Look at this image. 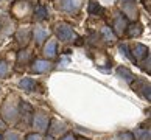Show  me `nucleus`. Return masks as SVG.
I'll return each instance as SVG.
<instances>
[{"label": "nucleus", "instance_id": "f257e3e1", "mask_svg": "<svg viewBox=\"0 0 151 140\" xmlns=\"http://www.w3.org/2000/svg\"><path fill=\"white\" fill-rule=\"evenodd\" d=\"M31 125L37 132H47L48 125H50V117L45 111H36L33 112Z\"/></svg>", "mask_w": 151, "mask_h": 140}, {"label": "nucleus", "instance_id": "f03ea898", "mask_svg": "<svg viewBox=\"0 0 151 140\" xmlns=\"http://www.w3.org/2000/svg\"><path fill=\"white\" fill-rule=\"evenodd\" d=\"M0 114L6 121L14 123L16 118L19 117V103H14L13 100H6L0 109Z\"/></svg>", "mask_w": 151, "mask_h": 140}, {"label": "nucleus", "instance_id": "7ed1b4c3", "mask_svg": "<svg viewBox=\"0 0 151 140\" xmlns=\"http://www.w3.org/2000/svg\"><path fill=\"white\" fill-rule=\"evenodd\" d=\"M55 33L58 34L59 41H63V42H72L73 39L78 37L76 33L72 30V27L67 25V24H58L55 27Z\"/></svg>", "mask_w": 151, "mask_h": 140}, {"label": "nucleus", "instance_id": "20e7f679", "mask_svg": "<svg viewBox=\"0 0 151 140\" xmlns=\"http://www.w3.org/2000/svg\"><path fill=\"white\" fill-rule=\"evenodd\" d=\"M81 6V0H58L56 8L67 11V13H75Z\"/></svg>", "mask_w": 151, "mask_h": 140}, {"label": "nucleus", "instance_id": "39448f33", "mask_svg": "<svg viewBox=\"0 0 151 140\" xmlns=\"http://www.w3.org/2000/svg\"><path fill=\"white\" fill-rule=\"evenodd\" d=\"M52 69H53V64L50 61H44V59H36L31 64V72H35V73H47Z\"/></svg>", "mask_w": 151, "mask_h": 140}, {"label": "nucleus", "instance_id": "423d86ee", "mask_svg": "<svg viewBox=\"0 0 151 140\" xmlns=\"http://www.w3.org/2000/svg\"><path fill=\"white\" fill-rule=\"evenodd\" d=\"M122 11L125 13L128 17L134 19L137 16V9H136V0H122Z\"/></svg>", "mask_w": 151, "mask_h": 140}, {"label": "nucleus", "instance_id": "0eeeda50", "mask_svg": "<svg viewBox=\"0 0 151 140\" xmlns=\"http://www.w3.org/2000/svg\"><path fill=\"white\" fill-rule=\"evenodd\" d=\"M48 134L50 136H59V134H64L67 131V126L64 125L63 121H58V120H53L52 125H48Z\"/></svg>", "mask_w": 151, "mask_h": 140}, {"label": "nucleus", "instance_id": "6e6552de", "mask_svg": "<svg viewBox=\"0 0 151 140\" xmlns=\"http://www.w3.org/2000/svg\"><path fill=\"white\" fill-rule=\"evenodd\" d=\"M132 53H134L132 58L137 61V59L147 58V56H148V48H147V45H142V44H136V45L132 47Z\"/></svg>", "mask_w": 151, "mask_h": 140}, {"label": "nucleus", "instance_id": "1a4fd4ad", "mask_svg": "<svg viewBox=\"0 0 151 140\" xmlns=\"http://www.w3.org/2000/svg\"><path fill=\"white\" fill-rule=\"evenodd\" d=\"M19 87L25 92H33L36 89V81L33 78H24V80L19 81Z\"/></svg>", "mask_w": 151, "mask_h": 140}, {"label": "nucleus", "instance_id": "9d476101", "mask_svg": "<svg viewBox=\"0 0 151 140\" xmlns=\"http://www.w3.org/2000/svg\"><path fill=\"white\" fill-rule=\"evenodd\" d=\"M117 76L123 78V80L128 81V83H131V81L136 80V76H134L132 72H131L129 69H126V67H123V65H120L119 69H117Z\"/></svg>", "mask_w": 151, "mask_h": 140}, {"label": "nucleus", "instance_id": "9b49d317", "mask_svg": "<svg viewBox=\"0 0 151 140\" xmlns=\"http://www.w3.org/2000/svg\"><path fill=\"white\" fill-rule=\"evenodd\" d=\"M33 17H35V20H44L48 17V11L45 6H42V5H37V6L35 8V11H33Z\"/></svg>", "mask_w": 151, "mask_h": 140}, {"label": "nucleus", "instance_id": "f8f14e48", "mask_svg": "<svg viewBox=\"0 0 151 140\" xmlns=\"http://www.w3.org/2000/svg\"><path fill=\"white\" fill-rule=\"evenodd\" d=\"M125 31H126V34L129 36V37H137V36L142 34L143 28H142L140 24H134V25H131V27H128Z\"/></svg>", "mask_w": 151, "mask_h": 140}, {"label": "nucleus", "instance_id": "ddd939ff", "mask_svg": "<svg viewBox=\"0 0 151 140\" xmlns=\"http://www.w3.org/2000/svg\"><path fill=\"white\" fill-rule=\"evenodd\" d=\"M33 34H35L36 44H42L47 39V36H48V31L42 30V28H35V30H33Z\"/></svg>", "mask_w": 151, "mask_h": 140}, {"label": "nucleus", "instance_id": "4468645a", "mask_svg": "<svg viewBox=\"0 0 151 140\" xmlns=\"http://www.w3.org/2000/svg\"><path fill=\"white\" fill-rule=\"evenodd\" d=\"M44 55H45L47 58H55V55H56V42L50 41L47 45L44 47Z\"/></svg>", "mask_w": 151, "mask_h": 140}, {"label": "nucleus", "instance_id": "2eb2a0df", "mask_svg": "<svg viewBox=\"0 0 151 140\" xmlns=\"http://www.w3.org/2000/svg\"><path fill=\"white\" fill-rule=\"evenodd\" d=\"M134 140H150V128L147 129H136L132 132Z\"/></svg>", "mask_w": 151, "mask_h": 140}, {"label": "nucleus", "instance_id": "dca6fc26", "mask_svg": "<svg viewBox=\"0 0 151 140\" xmlns=\"http://www.w3.org/2000/svg\"><path fill=\"white\" fill-rule=\"evenodd\" d=\"M114 28H115V31L119 33H123L128 28V22H126V19L125 17H119V19H115V22H114Z\"/></svg>", "mask_w": 151, "mask_h": 140}, {"label": "nucleus", "instance_id": "f3484780", "mask_svg": "<svg viewBox=\"0 0 151 140\" xmlns=\"http://www.w3.org/2000/svg\"><path fill=\"white\" fill-rule=\"evenodd\" d=\"M103 37H104V41L106 42H109V44H114V41H115V34L112 31H111V28H103Z\"/></svg>", "mask_w": 151, "mask_h": 140}, {"label": "nucleus", "instance_id": "a211bd4d", "mask_svg": "<svg viewBox=\"0 0 151 140\" xmlns=\"http://www.w3.org/2000/svg\"><path fill=\"white\" fill-rule=\"evenodd\" d=\"M2 140H22V137H20V134H19V132L9 131V132L5 134V136H2Z\"/></svg>", "mask_w": 151, "mask_h": 140}, {"label": "nucleus", "instance_id": "6ab92c4d", "mask_svg": "<svg viewBox=\"0 0 151 140\" xmlns=\"http://www.w3.org/2000/svg\"><path fill=\"white\" fill-rule=\"evenodd\" d=\"M119 48H120V53L125 56V58H128L129 61H132V62H136V59H134L132 56L129 55V50H128V45H126V44H120V47H119Z\"/></svg>", "mask_w": 151, "mask_h": 140}, {"label": "nucleus", "instance_id": "aec40b11", "mask_svg": "<svg viewBox=\"0 0 151 140\" xmlns=\"http://www.w3.org/2000/svg\"><path fill=\"white\" fill-rule=\"evenodd\" d=\"M87 11H89L91 14H97V13H101V6H100V5H97L95 2H91V3H89Z\"/></svg>", "mask_w": 151, "mask_h": 140}, {"label": "nucleus", "instance_id": "412c9836", "mask_svg": "<svg viewBox=\"0 0 151 140\" xmlns=\"http://www.w3.org/2000/svg\"><path fill=\"white\" fill-rule=\"evenodd\" d=\"M8 75V64L5 61H0V78H5Z\"/></svg>", "mask_w": 151, "mask_h": 140}, {"label": "nucleus", "instance_id": "4be33fe9", "mask_svg": "<svg viewBox=\"0 0 151 140\" xmlns=\"http://www.w3.org/2000/svg\"><path fill=\"white\" fill-rule=\"evenodd\" d=\"M25 140H44V139H42V136L39 132H31V134H28V136L25 137Z\"/></svg>", "mask_w": 151, "mask_h": 140}, {"label": "nucleus", "instance_id": "5701e85b", "mask_svg": "<svg viewBox=\"0 0 151 140\" xmlns=\"http://www.w3.org/2000/svg\"><path fill=\"white\" fill-rule=\"evenodd\" d=\"M120 139H122V140H134L132 132H122V134H120Z\"/></svg>", "mask_w": 151, "mask_h": 140}, {"label": "nucleus", "instance_id": "b1692460", "mask_svg": "<svg viewBox=\"0 0 151 140\" xmlns=\"http://www.w3.org/2000/svg\"><path fill=\"white\" fill-rule=\"evenodd\" d=\"M27 59H28V52H20L19 61H27Z\"/></svg>", "mask_w": 151, "mask_h": 140}, {"label": "nucleus", "instance_id": "393cba45", "mask_svg": "<svg viewBox=\"0 0 151 140\" xmlns=\"http://www.w3.org/2000/svg\"><path fill=\"white\" fill-rule=\"evenodd\" d=\"M61 140H76V139H75L73 134H70V132H69V134H65V136L61 139Z\"/></svg>", "mask_w": 151, "mask_h": 140}]
</instances>
